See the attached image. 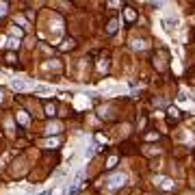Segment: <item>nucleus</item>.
<instances>
[{"instance_id": "f257e3e1", "label": "nucleus", "mask_w": 195, "mask_h": 195, "mask_svg": "<svg viewBox=\"0 0 195 195\" xmlns=\"http://www.w3.org/2000/svg\"><path fill=\"white\" fill-rule=\"evenodd\" d=\"M126 180H128V178H126L124 174H113V176H111V178L106 180V187H108V189L113 191V189H119V187H121V184H124Z\"/></svg>"}, {"instance_id": "f03ea898", "label": "nucleus", "mask_w": 195, "mask_h": 195, "mask_svg": "<svg viewBox=\"0 0 195 195\" xmlns=\"http://www.w3.org/2000/svg\"><path fill=\"white\" fill-rule=\"evenodd\" d=\"M145 46H147V44L143 41V39H135V41L130 44V48H132V50H143Z\"/></svg>"}, {"instance_id": "7ed1b4c3", "label": "nucleus", "mask_w": 195, "mask_h": 195, "mask_svg": "<svg viewBox=\"0 0 195 195\" xmlns=\"http://www.w3.org/2000/svg\"><path fill=\"white\" fill-rule=\"evenodd\" d=\"M124 15H126V20H128V22H135V20H137V13H135L132 9H126V11H124Z\"/></svg>"}, {"instance_id": "20e7f679", "label": "nucleus", "mask_w": 195, "mask_h": 195, "mask_svg": "<svg viewBox=\"0 0 195 195\" xmlns=\"http://www.w3.org/2000/svg\"><path fill=\"white\" fill-rule=\"evenodd\" d=\"M156 184H160V187L169 189V187H171V180H169V178H158V180H156Z\"/></svg>"}, {"instance_id": "39448f33", "label": "nucleus", "mask_w": 195, "mask_h": 195, "mask_svg": "<svg viewBox=\"0 0 195 195\" xmlns=\"http://www.w3.org/2000/svg\"><path fill=\"white\" fill-rule=\"evenodd\" d=\"M59 130H61V126H59V124H50L46 132H48V135H54V132H59Z\"/></svg>"}, {"instance_id": "423d86ee", "label": "nucleus", "mask_w": 195, "mask_h": 195, "mask_svg": "<svg viewBox=\"0 0 195 195\" xmlns=\"http://www.w3.org/2000/svg\"><path fill=\"white\" fill-rule=\"evenodd\" d=\"M117 26H119V22H117V20H113V22L108 24V33H111V35H113V33H117Z\"/></svg>"}, {"instance_id": "0eeeda50", "label": "nucleus", "mask_w": 195, "mask_h": 195, "mask_svg": "<svg viewBox=\"0 0 195 195\" xmlns=\"http://www.w3.org/2000/svg\"><path fill=\"white\" fill-rule=\"evenodd\" d=\"M11 85H13L15 89H26V87H28V85H26V83H22V80H11Z\"/></svg>"}, {"instance_id": "6e6552de", "label": "nucleus", "mask_w": 195, "mask_h": 195, "mask_svg": "<svg viewBox=\"0 0 195 195\" xmlns=\"http://www.w3.org/2000/svg\"><path fill=\"white\" fill-rule=\"evenodd\" d=\"M17 119H20V124H24V126H26V124H28V121H31V119H28V115H26V113H20V115H17Z\"/></svg>"}, {"instance_id": "1a4fd4ad", "label": "nucleus", "mask_w": 195, "mask_h": 195, "mask_svg": "<svg viewBox=\"0 0 195 195\" xmlns=\"http://www.w3.org/2000/svg\"><path fill=\"white\" fill-rule=\"evenodd\" d=\"M46 145H48V147H54V145H59V139H48V141H46Z\"/></svg>"}, {"instance_id": "9d476101", "label": "nucleus", "mask_w": 195, "mask_h": 195, "mask_svg": "<svg viewBox=\"0 0 195 195\" xmlns=\"http://www.w3.org/2000/svg\"><path fill=\"white\" fill-rule=\"evenodd\" d=\"M7 44H9V46H11V48H17V46H20V41H17V39H9V41H7Z\"/></svg>"}, {"instance_id": "9b49d317", "label": "nucleus", "mask_w": 195, "mask_h": 195, "mask_svg": "<svg viewBox=\"0 0 195 195\" xmlns=\"http://www.w3.org/2000/svg\"><path fill=\"white\" fill-rule=\"evenodd\" d=\"M46 115H54V106H52V104L46 106Z\"/></svg>"}, {"instance_id": "f8f14e48", "label": "nucleus", "mask_w": 195, "mask_h": 195, "mask_svg": "<svg viewBox=\"0 0 195 195\" xmlns=\"http://www.w3.org/2000/svg\"><path fill=\"white\" fill-rule=\"evenodd\" d=\"M115 163H117V156H111V158H108V163H106V165H108V167H113V165H115Z\"/></svg>"}, {"instance_id": "ddd939ff", "label": "nucleus", "mask_w": 195, "mask_h": 195, "mask_svg": "<svg viewBox=\"0 0 195 195\" xmlns=\"http://www.w3.org/2000/svg\"><path fill=\"white\" fill-rule=\"evenodd\" d=\"M69 46H72V39H65V41H63V50H67Z\"/></svg>"}, {"instance_id": "4468645a", "label": "nucleus", "mask_w": 195, "mask_h": 195, "mask_svg": "<svg viewBox=\"0 0 195 195\" xmlns=\"http://www.w3.org/2000/svg\"><path fill=\"white\" fill-rule=\"evenodd\" d=\"M52 193H54V189H46V191H41L39 195H52Z\"/></svg>"}, {"instance_id": "2eb2a0df", "label": "nucleus", "mask_w": 195, "mask_h": 195, "mask_svg": "<svg viewBox=\"0 0 195 195\" xmlns=\"http://www.w3.org/2000/svg\"><path fill=\"white\" fill-rule=\"evenodd\" d=\"M2 7H4V4H2V2H0V11H2Z\"/></svg>"}]
</instances>
